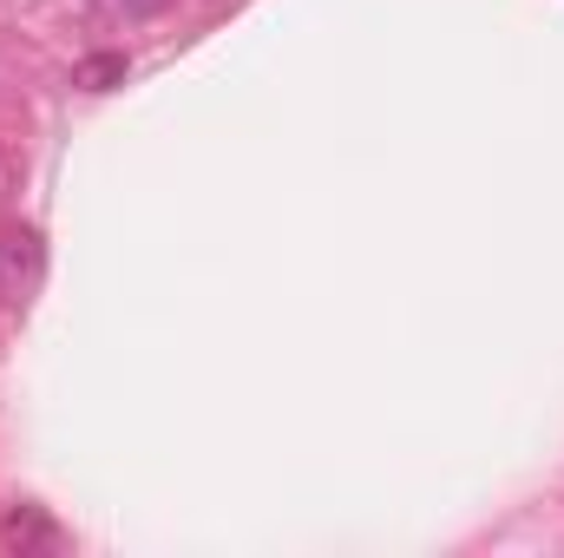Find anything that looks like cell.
<instances>
[{
	"label": "cell",
	"mask_w": 564,
	"mask_h": 558,
	"mask_svg": "<svg viewBox=\"0 0 564 558\" xmlns=\"http://www.w3.org/2000/svg\"><path fill=\"white\" fill-rule=\"evenodd\" d=\"M126 53H93V60H79L73 66V86H86V93H112V86H126Z\"/></svg>",
	"instance_id": "1"
},
{
	"label": "cell",
	"mask_w": 564,
	"mask_h": 558,
	"mask_svg": "<svg viewBox=\"0 0 564 558\" xmlns=\"http://www.w3.org/2000/svg\"><path fill=\"white\" fill-rule=\"evenodd\" d=\"M0 270L13 282H33L40 277V237H33V230H13V237L0 244Z\"/></svg>",
	"instance_id": "2"
},
{
	"label": "cell",
	"mask_w": 564,
	"mask_h": 558,
	"mask_svg": "<svg viewBox=\"0 0 564 558\" xmlns=\"http://www.w3.org/2000/svg\"><path fill=\"white\" fill-rule=\"evenodd\" d=\"M7 533H13V539H46V519H40L33 506H20V513L7 519Z\"/></svg>",
	"instance_id": "3"
}]
</instances>
